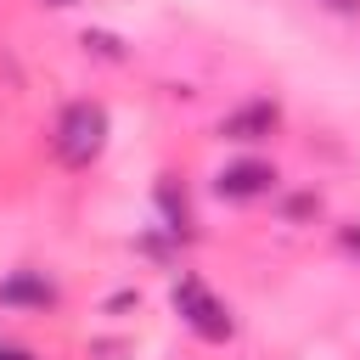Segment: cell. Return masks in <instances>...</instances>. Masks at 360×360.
<instances>
[{"label": "cell", "instance_id": "obj_6", "mask_svg": "<svg viewBox=\"0 0 360 360\" xmlns=\"http://www.w3.org/2000/svg\"><path fill=\"white\" fill-rule=\"evenodd\" d=\"M158 208H163V219H169L174 236H191V208H186V191L174 186V174L158 180Z\"/></svg>", "mask_w": 360, "mask_h": 360}, {"label": "cell", "instance_id": "obj_1", "mask_svg": "<svg viewBox=\"0 0 360 360\" xmlns=\"http://www.w3.org/2000/svg\"><path fill=\"white\" fill-rule=\"evenodd\" d=\"M101 146H107V112L96 101H73L62 112V124H56V158L84 169V163L101 158Z\"/></svg>", "mask_w": 360, "mask_h": 360}, {"label": "cell", "instance_id": "obj_5", "mask_svg": "<svg viewBox=\"0 0 360 360\" xmlns=\"http://www.w3.org/2000/svg\"><path fill=\"white\" fill-rule=\"evenodd\" d=\"M276 101H248V107H236V112H225L219 118V135L225 141H264L270 129H276Z\"/></svg>", "mask_w": 360, "mask_h": 360}, {"label": "cell", "instance_id": "obj_4", "mask_svg": "<svg viewBox=\"0 0 360 360\" xmlns=\"http://www.w3.org/2000/svg\"><path fill=\"white\" fill-rule=\"evenodd\" d=\"M0 304L6 309H51L56 304V287L39 276V270H11L0 281Z\"/></svg>", "mask_w": 360, "mask_h": 360}, {"label": "cell", "instance_id": "obj_7", "mask_svg": "<svg viewBox=\"0 0 360 360\" xmlns=\"http://www.w3.org/2000/svg\"><path fill=\"white\" fill-rule=\"evenodd\" d=\"M79 45H84V51H96V56H107V62H118V56H124V45H118L112 34H84Z\"/></svg>", "mask_w": 360, "mask_h": 360}, {"label": "cell", "instance_id": "obj_8", "mask_svg": "<svg viewBox=\"0 0 360 360\" xmlns=\"http://www.w3.org/2000/svg\"><path fill=\"white\" fill-rule=\"evenodd\" d=\"M0 360H34V354H28L22 343H0Z\"/></svg>", "mask_w": 360, "mask_h": 360}, {"label": "cell", "instance_id": "obj_3", "mask_svg": "<svg viewBox=\"0 0 360 360\" xmlns=\"http://www.w3.org/2000/svg\"><path fill=\"white\" fill-rule=\"evenodd\" d=\"M270 186H276V169H270V163H253V158H242V163L219 169V180H214V191H219L225 202H248V197H264Z\"/></svg>", "mask_w": 360, "mask_h": 360}, {"label": "cell", "instance_id": "obj_9", "mask_svg": "<svg viewBox=\"0 0 360 360\" xmlns=\"http://www.w3.org/2000/svg\"><path fill=\"white\" fill-rule=\"evenodd\" d=\"M343 248H349V253H360V231H343Z\"/></svg>", "mask_w": 360, "mask_h": 360}, {"label": "cell", "instance_id": "obj_2", "mask_svg": "<svg viewBox=\"0 0 360 360\" xmlns=\"http://www.w3.org/2000/svg\"><path fill=\"white\" fill-rule=\"evenodd\" d=\"M169 298H174V315H180V321H186L197 338H208V343H225V338L236 332L231 309H225V304H219V298H214V292H208L197 276H180Z\"/></svg>", "mask_w": 360, "mask_h": 360}, {"label": "cell", "instance_id": "obj_10", "mask_svg": "<svg viewBox=\"0 0 360 360\" xmlns=\"http://www.w3.org/2000/svg\"><path fill=\"white\" fill-rule=\"evenodd\" d=\"M45 6H79V0H45Z\"/></svg>", "mask_w": 360, "mask_h": 360}]
</instances>
